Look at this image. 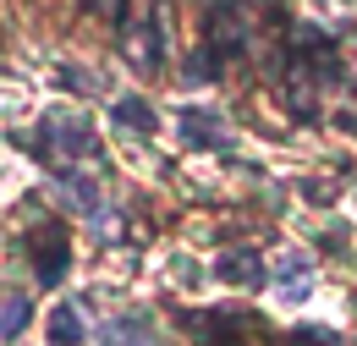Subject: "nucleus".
<instances>
[{
  "label": "nucleus",
  "mask_w": 357,
  "mask_h": 346,
  "mask_svg": "<svg viewBox=\"0 0 357 346\" xmlns=\"http://www.w3.org/2000/svg\"><path fill=\"white\" fill-rule=\"evenodd\" d=\"M259 17H264L259 0H225V6H215V11H209V39H204V50H209L215 61L242 55V50L253 44V33H259Z\"/></svg>",
  "instance_id": "nucleus-1"
},
{
  "label": "nucleus",
  "mask_w": 357,
  "mask_h": 346,
  "mask_svg": "<svg viewBox=\"0 0 357 346\" xmlns=\"http://www.w3.org/2000/svg\"><path fill=\"white\" fill-rule=\"evenodd\" d=\"M39 137H45V154L55 160H99V137L83 116H66V110H50L39 121Z\"/></svg>",
  "instance_id": "nucleus-2"
},
{
  "label": "nucleus",
  "mask_w": 357,
  "mask_h": 346,
  "mask_svg": "<svg viewBox=\"0 0 357 346\" xmlns=\"http://www.w3.org/2000/svg\"><path fill=\"white\" fill-rule=\"evenodd\" d=\"M66 264H72V253H66V225H39L33 231V275H39V286H61L66 280Z\"/></svg>",
  "instance_id": "nucleus-3"
},
{
  "label": "nucleus",
  "mask_w": 357,
  "mask_h": 346,
  "mask_svg": "<svg viewBox=\"0 0 357 346\" xmlns=\"http://www.w3.org/2000/svg\"><path fill=\"white\" fill-rule=\"evenodd\" d=\"M181 324L198 330L204 346H236V330H242L248 319H242V313H181Z\"/></svg>",
  "instance_id": "nucleus-4"
},
{
  "label": "nucleus",
  "mask_w": 357,
  "mask_h": 346,
  "mask_svg": "<svg viewBox=\"0 0 357 346\" xmlns=\"http://www.w3.org/2000/svg\"><path fill=\"white\" fill-rule=\"evenodd\" d=\"M215 275H220L225 286H264V259L248 253V248H231V253L215 259Z\"/></svg>",
  "instance_id": "nucleus-5"
},
{
  "label": "nucleus",
  "mask_w": 357,
  "mask_h": 346,
  "mask_svg": "<svg viewBox=\"0 0 357 346\" xmlns=\"http://www.w3.org/2000/svg\"><path fill=\"white\" fill-rule=\"evenodd\" d=\"M181 143L187 149H225V121L209 110H181Z\"/></svg>",
  "instance_id": "nucleus-6"
},
{
  "label": "nucleus",
  "mask_w": 357,
  "mask_h": 346,
  "mask_svg": "<svg viewBox=\"0 0 357 346\" xmlns=\"http://www.w3.org/2000/svg\"><path fill=\"white\" fill-rule=\"evenodd\" d=\"M45 336H50V346H83V341H89L83 313H77L72 303H55V308H50V319H45Z\"/></svg>",
  "instance_id": "nucleus-7"
},
{
  "label": "nucleus",
  "mask_w": 357,
  "mask_h": 346,
  "mask_svg": "<svg viewBox=\"0 0 357 346\" xmlns=\"http://www.w3.org/2000/svg\"><path fill=\"white\" fill-rule=\"evenodd\" d=\"M110 116H116L127 132H137V137H149V132L160 127V121H154V105H149V99H137V93L116 99V110H110Z\"/></svg>",
  "instance_id": "nucleus-8"
},
{
  "label": "nucleus",
  "mask_w": 357,
  "mask_h": 346,
  "mask_svg": "<svg viewBox=\"0 0 357 346\" xmlns=\"http://www.w3.org/2000/svg\"><path fill=\"white\" fill-rule=\"evenodd\" d=\"M28 319H33V303H28V297H6V308H0V336L17 341V336L28 330Z\"/></svg>",
  "instance_id": "nucleus-9"
},
{
  "label": "nucleus",
  "mask_w": 357,
  "mask_h": 346,
  "mask_svg": "<svg viewBox=\"0 0 357 346\" xmlns=\"http://www.w3.org/2000/svg\"><path fill=\"white\" fill-rule=\"evenodd\" d=\"M105 346H165V341H160L149 324H137V319H121V324L110 330V341H105Z\"/></svg>",
  "instance_id": "nucleus-10"
},
{
  "label": "nucleus",
  "mask_w": 357,
  "mask_h": 346,
  "mask_svg": "<svg viewBox=\"0 0 357 346\" xmlns=\"http://www.w3.org/2000/svg\"><path fill=\"white\" fill-rule=\"evenodd\" d=\"M215 66H220V61H215L209 50H192V55L181 61V83H209V77H215Z\"/></svg>",
  "instance_id": "nucleus-11"
},
{
  "label": "nucleus",
  "mask_w": 357,
  "mask_h": 346,
  "mask_svg": "<svg viewBox=\"0 0 357 346\" xmlns=\"http://www.w3.org/2000/svg\"><path fill=\"white\" fill-rule=\"evenodd\" d=\"M61 83H66V88H77V93H99V77H89V72H72V66L61 72Z\"/></svg>",
  "instance_id": "nucleus-12"
},
{
  "label": "nucleus",
  "mask_w": 357,
  "mask_h": 346,
  "mask_svg": "<svg viewBox=\"0 0 357 346\" xmlns=\"http://www.w3.org/2000/svg\"><path fill=\"white\" fill-rule=\"evenodd\" d=\"M89 6L105 17V22H121V17H127V0H89Z\"/></svg>",
  "instance_id": "nucleus-13"
}]
</instances>
